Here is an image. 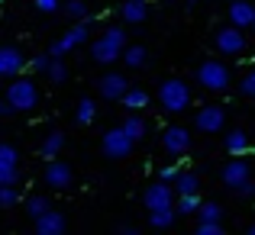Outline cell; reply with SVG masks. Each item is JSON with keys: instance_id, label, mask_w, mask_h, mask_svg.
<instances>
[{"instance_id": "1", "label": "cell", "mask_w": 255, "mask_h": 235, "mask_svg": "<svg viewBox=\"0 0 255 235\" xmlns=\"http://www.w3.org/2000/svg\"><path fill=\"white\" fill-rule=\"evenodd\" d=\"M129 45V39H126V29L123 26H110V29L104 32L100 39H94L91 42V58L97 65H113L123 58V49Z\"/></svg>"}, {"instance_id": "2", "label": "cell", "mask_w": 255, "mask_h": 235, "mask_svg": "<svg viewBox=\"0 0 255 235\" xmlns=\"http://www.w3.org/2000/svg\"><path fill=\"white\" fill-rule=\"evenodd\" d=\"M194 78H197V84L204 87V90H210V93H226V90H230V84H233L230 65H226V62H217V58L200 62Z\"/></svg>"}, {"instance_id": "3", "label": "cell", "mask_w": 255, "mask_h": 235, "mask_svg": "<svg viewBox=\"0 0 255 235\" xmlns=\"http://www.w3.org/2000/svg\"><path fill=\"white\" fill-rule=\"evenodd\" d=\"M6 106H10V110H16V113L36 110V106H39V87H36V80L19 78V75L13 78L10 87H6Z\"/></svg>"}, {"instance_id": "4", "label": "cell", "mask_w": 255, "mask_h": 235, "mask_svg": "<svg viewBox=\"0 0 255 235\" xmlns=\"http://www.w3.org/2000/svg\"><path fill=\"white\" fill-rule=\"evenodd\" d=\"M158 106L165 113H184L191 106V87L181 78H168L158 84Z\"/></svg>"}, {"instance_id": "5", "label": "cell", "mask_w": 255, "mask_h": 235, "mask_svg": "<svg viewBox=\"0 0 255 235\" xmlns=\"http://www.w3.org/2000/svg\"><path fill=\"white\" fill-rule=\"evenodd\" d=\"M132 149H136V139H132L129 132L123 129V126H113V129H107L104 139H100V152H104V158H113V161L129 158Z\"/></svg>"}, {"instance_id": "6", "label": "cell", "mask_w": 255, "mask_h": 235, "mask_svg": "<svg viewBox=\"0 0 255 235\" xmlns=\"http://www.w3.org/2000/svg\"><path fill=\"white\" fill-rule=\"evenodd\" d=\"M213 45H217V52L220 55H226V58H236V55H243L246 49H249V39H246V32H243V26H220L217 32H213Z\"/></svg>"}, {"instance_id": "7", "label": "cell", "mask_w": 255, "mask_h": 235, "mask_svg": "<svg viewBox=\"0 0 255 235\" xmlns=\"http://www.w3.org/2000/svg\"><path fill=\"white\" fill-rule=\"evenodd\" d=\"M87 36H91V19H75V26H71L68 32H62V39H55V42L49 45V55L52 58H65L71 49L84 45Z\"/></svg>"}, {"instance_id": "8", "label": "cell", "mask_w": 255, "mask_h": 235, "mask_svg": "<svg viewBox=\"0 0 255 235\" xmlns=\"http://www.w3.org/2000/svg\"><path fill=\"white\" fill-rule=\"evenodd\" d=\"M174 200H178V193H174L171 180H162L158 177L155 184H149L142 190V203L145 210H168V206H174Z\"/></svg>"}, {"instance_id": "9", "label": "cell", "mask_w": 255, "mask_h": 235, "mask_svg": "<svg viewBox=\"0 0 255 235\" xmlns=\"http://www.w3.org/2000/svg\"><path fill=\"white\" fill-rule=\"evenodd\" d=\"M42 180H45V187H52V190H68V187L75 184V171H71L68 161L52 158V161H45V174H42Z\"/></svg>"}, {"instance_id": "10", "label": "cell", "mask_w": 255, "mask_h": 235, "mask_svg": "<svg viewBox=\"0 0 255 235\" xmlns=\"http://www.w3.org/2000/svg\"><path fill=\"white\" fill-rule=\"evenodd\" d=\"M162 149L168 152L171 158H181L191 152V132L184 129V126H168V129L162 132Z\"/></svg>"}, {"instance_id": "11", "label": "cell", "mask_w": 255, "mask_h": 235, "mask_svg": "<svg viewBox=\"0 0 255 235\" xmlns=\"http://www.w3.org/2000/svg\"><path fill=\"white\" fill-rule=\"evenodd\" d=\"M249 177H252V167H249V161H246V155H233V161L223 164V171H220V180H223L230 190H236V187L246 184Z\"/></svg>"}, {"instance_id": "12", "label": "cell", "mask_w": 255, "mask_h": 235, "mask_svg": "<svg viewBox=\"0 0 255 235\" xmlns=\"http://www.w3.org/2000/svg\"><path fill=\"white\" fill-rule=\"evenodd\" d=\"M194 126H197L200 132H220L226 126V110L223 106H217V103H210V106H200V113H194Z\"/></svg>"}, {"instance_id": "13", "label": "cell", "mask_w": 255, "mask_h": 235, "mask_svg": "<svg viewBox=\"0 0 255 235\" xmlns=\"http://www.w3.org/2000/svg\"><path fill=\"white\" fill-rule=\"evenodd\" d=\"M0 184H19V152L0 142Z\"/></svg>"}, {"instance_id": "14", "label": "cell", "mask_w": 255, "mask_h": 235, "mask_svg": "<svg viewBox=\"0 0 255 235\" xmlns=\"http://www.w3.org/2000/svg\"><path fill=\"white\" fill-rule=\"evenodd\" d=\"M126 90H129V80H126V75H120V71H107L97 80V93L104 100H123Z\"/></svg>"}, {"instance_id": "15", "label": "cell", "mask_w": 255, "mask_h": 235, "mask_svg": "<svg viewBox=\"0 0 255 235\" xmlns=\"http://www.w3.org/2000/svg\"><path fill=\"white\" fill-rule=\"evenodd\" d=\"M26 68V55L16 45H0V78H16Z\"/></svg>"}, {"instance_id": "16", "label": "cell", "mask_w": 255, "mask_h": 235, "mask_svg": "<svg viewBox=\"0 0 255 235\" xmlns=\"http://www.w3.org/2000/svg\"><path fill=\"white\" fill-rule=\"evenodd\" d=\"M36 223V232L39 235H62L65 229H68V219H65V213L58 210H45L39 219H32Z\"/></svg>"}, {"instance_id": "17", "label": "cell", "mask_w": 255, "mask_h": 235, "mask_svg": "<svg viewBox=\"0 0 255 235\" xmlns=\"http://www.w3.org/2000/svg\"><path fill=\"white\" fill-rule=\"evenodd\" d=\"M252 19H255V6H252V0H233V3H230V23H233V26L252 29Z\"/></svg>"}, {"instance_id": "18", "label": "cell", "mask_w": 255, "mask_h": 235, "mask_svg": "<svg viewBox=\"0 0 255 235\" xmlns=\"http://www.w3.org/2000/svg\"><path fill=\"white\" fill-rule=\"evenodd\" d=\"M223 145H226L230 155H249V149H252L249 136H246L243 129H230V132H226V139H223Z\"/></svg>"}, {"instance_id": "19", "label": "cell", "mask_w": 255, "mask_h": 235, "mask_svg": "<svg viewBox=\"0 0 255 235\" xmlns=\"http://www.w3.org/2000/svg\"><path fill=\"white\" fill-rule=\"evenodd\" d=\"M120 13H123L126 23H145V16H149V0H126V3L120 6Z\"/></svg>"}, {"instance_id": "20", "label": "cell", "mask_w": 255, "mask_h": 235, "mask_svg": "<svg viewBox=\"0 0 255 235\" xmlns=\"http://www.w3.org/2000/svg\"><path fill=\"white\" fill-rule=\"evenodd\" d=\"M65 149V132H49V136L42 139V145H39V155H42L45 161H52V158H58V152Z\"/></svg>"}, {"instance_id": "21", "label": "cell", "mask_w": 255, "mask_h": 235, "mask_svg": "<svg viewBox=\"0 0 255 235\" xmlns=\"http://www.w3.org/2000/svg\"><path fill=\"white\" fill-rule=\"evenodd\" d=\"M174 219H178V210L168 206V210H149V226L152 229H171Z\"/></svg>"}, {"instance_id": "22", "label": "cell", "mask_w": 255, "mask_h": 235, "mask_svg": "<svg viewBox=\"0 0 255 235\" xmlns=\"http://www.w3.org/2000/svg\"><path fill=\"white\" fill-rule=\"evenodd\" d=\"M94 116H97V103L91 97H81L78 100V110H75V126H91Z\"/></svg>"}, {"instance_id": "23", "label": "cell", "mask_w": 255, "mask_h": 235, "mask_svg": "<svg viewBox=\"0 0 255 235\" xmlns=\"http://www.w3.org/2000/svg\"><path fill=\"white\" fill-rule=\"evenodd\" d=\"M123 106H126V110H145V106H149V90H142V87H129V90L123 93Z\"/></svg>"}, {"instance_id": "24", "label": "cell", "mask_w": 255, "mask_h": 235, "mask_svg": "<svg viewBox=\"0 0 255 235\" xmlns=\"http://www.w3.org/2000/svg\"><path fill=\"white\" fill-rule=\"evenodd\" d=\"M200 190V177L194 171H181L174 177V193H197Z\"/></svg>"}, {"instance_id": "25", "label": "cell", "mask_w": 255, "mask_h": 235, "mask_svg": "<svg viewBox=\"0 0 255 235\" xmlns=\"http://www.w3.org/2000/svg\"><path fill=\"white\" fill-rule=\"evenodd\" d=\"M174 210H178V216H194V213L200 210V197L197 193H178Z\"/></svg>"}, {"instance_id": "26", "label": "cell", "mask_w": 255, "mask_h": 235, "mask_svg": "<svg viewBox=\"0 0 255 235\" xmlns=\"http://www.w3.org/2000/svg\"><path fill=\"white\" fill-rule=\"evenodd\" d=\"M123 62L129 65V68H142V65L149 62V52H145V45H126V49H123Z\"/></svg>"}, {"instance_id": "27", "label": "cell", "mask_w": 255, "mask_h": 235, "mask_svg": "<svg viewBox=\"0 0 255 235\" xmlns=\"http://www.w3.org/2000/svg\"><path fill=\"white\" fill-rule=\"evenodd\" d=\"M123 129H126V132H129V136H132V139H136V142H139V139H142V136H145V129H149V126H145V119H142V116H139V113H136V110H132V113H129V116H126V119H123Z\"/></svg>"}, {"instance_id": "28", "label": "cell", "mask_w": 255, "mask_h": 235, "mask_svg": "<svg viewBox=\"0 0 255 235\" xmlns=\"http://www.w3.org/2000/svg\"><path fill=\"white\" fill-rule=\"evenodd\" d=\"M45 210H52V203H49V197H42V193H36V197L26 200V216L29 219H39Z\"/></svg>"}, {"instance_id": "29", "label": "cell", "mask_w": 255, "mask_h": 235, "mask_svg": "<svg viewBox=\"0 0 255 235\" xmlns=\"http://www.w3.org/2000/svg\"><path fill=\"white\" fill-rule=\"evenodd\" d=\"M62 13L71 19H91V13H87V0H68V3H62Z\"/></svg>"}, {"instance_id": "30", "label": "cell", "mask_w": 255, "mask_h": 235, "mask_svg": "<svg viewBox=\"0 0 255 235\" xmlns=\"http://www.w3.org/2000/svg\"><path fill=\"white\" fill-rule=\"evenodd\" d=\"M45 78H49L52 84H65V80H68V65H65L62 58H52V65H49V71H45Z\"/></svg>"}, {"instance_id": "31", "label": "cell", "mask_w": 255, "mask_h": 235, "mask_svg": "<svg viewBox=\"0 0 255 235\" xmlns=\"http://www.w3.org/2000/svg\"><path fill=\"white\" fill-rule=\"evenodd\" d=\"M19 203V190L16 184H0V210H10Z\"/></svg>"}, {"instance_id": "32", "label": "cell", "mask_w": 255, "mask_h": 235, "mask_svg": "<svg viewBox=\"0 0 255 235\" xmlns=\"http://www.w3.org/2000/svg\"><path fill=\"white\" fill-rule=\"evenodd\" d=\"M197 216L200 219H210V223H220V219H223V206H220V203H200Z\"/></svg>"}, {"instance_id": "33", "label": "cell", "mask_w": 255, "mask_h": 235, "mask_svg": "<svg viewBox=\"0 0 255 235\" xmlns=\"http://www.w3.org/2000/svg\"><path fill=\"white\" fill-rule=\"evenodd\" d=\"M239 93H243V97H252L255 100V65L249 71H246L243 78H239Z\"/></svg>"}, {"instance_id": "34", "label": "cell", "mask_w": 255, "mask_h": 235, "mask_svg": "<svg viewBox=\"0 0 255 235\" xmlns=\"http://www.w3.org/2000/svg\"><path fill=\"white\" fill-rule=\"evenodd\" d=\"M197 235H223V223H210V219H200V223H197Z\"/></svg>"}, {"instance_id": "35", "label": "cell", "mask_w": 255, "mask_h": 235, "mask_svg": "<svg viewBox=\"0 0 255 235\" xmlns=\"http://www.w3.org/2000/svg\"><path fill=\"white\" fill-rule=\"evenodd\" d=\"M32 71H39V75H45V71H49V65H52V55H49V52H42V55H36V58H32Z\"/></svg>"}, {"instance_id": "36", "label": "cell", "mask_w": 255, "mask_h": 235, "mask_svg": "<svg viewBox=\"0 0 255 235\" xmlns=\"http://www.w3.org/2000/svg\"><path fill=\"white\" fill-rule=\"evenodd\" d=\"M32 3H36L39 13H58L62 10V0H32Z\"/></svg>"}, {"instance_id": "37", "label": "cell", "mask_w": 255, "mask_h": 235, "mask_svg": "<svg viewBox=\"0 0 255 235\" xmlns=\"http://www.w3.org/2000/svg\"><path fill=\"white\" fill-rule=\"evenodd\" d=\"M178 174H181V167H178V164H165L162 171H158V177H162V180H174Z\"/></svg>"}, {"instance_id": "38", "label": "cell", "mask_w": 255, "mask_h": 235, "mask_svg": "<svg viewBox=\"0 0 255 235\" xmlns=\"http://www.w3.org/2000/svg\"><path fill=\"white\" fill-rule=\"evenodd\" d=\"M236 193H239V197H255V184H252V177L246 180V184H239V187H236Z\"/></svg>"}, {"instance_id": "39", "label": "cell", "mask_w": 255, "mask_h": 235, "mask_svg": "<svg viewBox=\"0 0 255 235\" xmlns=\"http://www.w3.org/2000/svg\"><path fill=\"white\" fill-rule=\"evenodd\" d=\"M120 232H123V235H136L139 229H136V226H126V223H123V226H120Z\"/></svg>"}, {"instance_id": "40", "label": "cell", "mask_w": 255, "mask_h": 235, "mask_svg": "<svg viewBox=\"0 0 255 235\" xmlns=\"http://www.w3.org/2000/svg\"><path fill=\"white\" fill-rule=\"evenodd\" d=\"M6 110H10V106H6V100H3V103H0V116H3V113H6Z\"/></svg>"}, {"instance_id": "41", "label": "cell", "mask_w": 255, "mask_h": 235, "mask_svg": "<svg viewBox=\"0 0 255 235\" xmlns=\"http://www.w3.org/2000/svg\"><path fill=\"white\" fill-rule=\"evenodd\" d=\"M249 232H252V235H255V223H252V226H249Z\"/></svg>"}, {"instance_id": "42", "label": "cell", "mask_w": 255, "mask_h": 235, "mask_svg": "<svg viewBox=\"0 0 255 235\" xmlns=\"http://www.w3.org/2000/svg\"><path fill=\"white\" fill-rule=\"evenodd\" d=\"M252 29H255V19H252Z\"/></svg>"}, {"instance_id": "43", "label": "cell", "mask_w": 255, "mask_h": 235, "mask_svg": "<svg viewBox=\"0 0 255 235\" xmlns=\"http://www.w3.org/2000/svg\"><path fill=\"white\" fill-rule=\"evenodd\" d=\"M207 3H213V0H207Z\"/></svg>"}, {"instance_id": "44", "label": "cell", "mask_w": 255, "mask_h": 235, "mask_svg": "<svg viewBox=\"0 0 255 235\" xmlns=\"http://www.w3.org/2000/svg\"><path fill=\"white\" fill-rule=\"evenodd\" d=\"M87 3H91V0H87Z\"/></svg>"}]
</instances>
